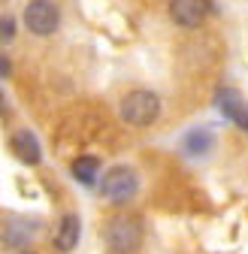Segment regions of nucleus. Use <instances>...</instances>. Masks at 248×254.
<instances>
[{
  "mask_svg": "<svg viewBox=\"0 0 248 254\" xmlns=\"http://www.w3.org/2000/svg\"><path fill=\"white\" fill-rule=\"evenodd\" d=\"M106 242L115 254H133L142 242V224L133 215H115L106 224Z\"/></svg>",
  "mask_w": 248,
  "mask_h": 254,
  "instance_id": "nucleus-1",
  "label": "nucleus"
},
{
  "mask_svg": "<svg viewBox=\"0 0 248 254\" xmlns=\"http://www.w3.org/2000/svg\"><path fill=\"white\" fill-rule=\"evenodd\" d=\"M161 115V100L154 91H130L121 100V118L136 127H148L154 118Z\"/></svg>",
  "mask_w": 248,
  "mask_h": 254,
  "instance_id": "nucleus-2",
  "label": "nucleus"
},
{
  "mask_svg": "<svg viewBox=\"0 0 248 254\" xmlns=\"http://www.w3.org/2000/svg\"><path fill=\"white\" fill-rule=\"evenodd\" d=\"M136 188H139V179L130 167H112L106 170L103 182H100V194L109 200V203H130L136 197Z\"/></svg>",
  "mask_w": 248,
  "mask_h": 254,
  "instance_id": "nucleus-3",
  "label": "nucleus"
},
{
  "mask_svg": "<svg viewBox=\"0 0 248 254\" xmlns=\"http://www.w3.org/2000/svg\"><path fill=\"white\" fill-rule=\"evenodd\" d=\"M58 6L52 3V0H30V3L24 6V24L30 34H37V37H49L58 30Z\"/></svg>",
  "mask_w": 248,
  "mask_h": 254,
  "instance_id": "nucleus-4",
  "label": "nucleus"
},
{
  "mask_svg": "<svg viewBox=\"0 0 248 254\" xmlns=\"http://www.w3.org/2000/svg\"><path fill=\"white\" fill-rule=\"evenodd\" d=\"M170 15L182 27H197L209 15V0H170Z\"/></svg>",
  "mask_w": 248,
  "mask_h": 254,
  "instance_id": "nucleus-5",
  "label": "nucleus"
},
{
  "mask_svg": "<svg viewBox=\"0 0 248 254\" xmlns=\"http://www.w3.org/2000/svg\"><path fill=\"white\" fill-rule=\"evenodd\" d=\"M215 106H218L233 124H239V127H245V130H248V106H245V100L239 97V91L221 88L218 97H215Z\"/></svg>",
  "mask_w": 248,
  "mask_h": 254,
  "instance_id": "nucleus-6",
  "label": "nucleus"
},
{
  "mask_svg": "<svg viewBox=\"0 0 248 254\" xmlns=\"http://www.w3.org/2000/svg\"><path fill=\"white\" fill-rule=\"evenodd\" d=\"M79 233H82V224H79V218L76 215H64L61 218V224L55 230V248L58 251H73L79 245Z\"/></svg>",
  "mask_w": 248,
  "mask_h": 254,
  "instance_id": "nucleus-7",
  "label": "nucleus"
},
{
  "mask_svg": "<svg viewBox=\"0 0 248 254\" xmlns=\"http://www.w3.org/2000/svg\"><path fill=\"white\" fill-rule=\"evenodd\" d=\"M12 151H15L18 161H24V164H30V167L40 164V157H43L37 136H34V133H27V130H18V133L12 136Z\"/></svg>",
  "mask_w": 248,
  "mask_h": 254,
  "instance_id": "nucleus-8",
  "label": "nucleus"
},
{
  "mask_svg": "<svg viewBox=\"0 0 248 254\" xmlns=\"http://www.w3.org/2000/svg\"><path fill=\"white\" fill-rule=\"evenodd\" d=\"M34 230H37V224L12 218V221H6V227H3V239L9 245H21V242H30V233H34Z\"/></svg>",
  "mask_w": 248,
  "mask_h": 254,
  "instance_id": "nucleus-9",
  "label": "nucleus"
},
{
  "mask_svg": "<svg viewBox=\"0 0 248 254\" xmlns=\"http://www.w3.org/2000/svg\"><path fill=\"white\" fill-rule=\"evenodd\" d=\"M182 148H185V154L200 157V154H206L212 148V133L209 130H191L188 136L182 139Z\"/></svg>",
  "mask_w": 248,
  "mask_h": 254,
  "instance_id": "nucleus-10",
  "label": "nucleus"
},
{
  "mask_svg": "<svg viewBox=\"0 0 248 254\" xmlns=\"http://www.w3.org/2000/svg\"><path fill=\"white\" fill-rule=\"evenodd\" d=\"M97 173H100V161H97V157L85 154V157H79V161H73V176L82 185H94L97 182Z\"/></svg>",
  "mask_w": 248,
  "mask_h": 254,
  "instance_id": "nucleus-11",
  "label": "nucleus"
},
{
  "mask_svg": "<svg viewBox=\"0 0 248 254\" xmlns=\"http://www.w3.org/2000/svg\"><path fill=\"white\" fill-rule=\"evenodd\" d=\"M12 34H15V21L12 18H3V21H0V37H3V43L12 40Z\"/></svg>",
  "mask_w": 248,
  "mask_h": 254,
  "instance_id": "nucleus-12",
  "label": "nucleus"
},
{
  "mask_svg": "<svg viewBox=\"0 0 248 254\" xmlns=\"http://www.w3.org/2000/svg\"><path fill=\"white\" fill-rule=\"evenodd\" d=\"M18 254H24V251H18Z\"/></svg>",
  "mask_w": 248,
  "mask_h": 254,
  "instance_id": "nucleus-13",
  "label": "nucleus"
}]
</instances>
